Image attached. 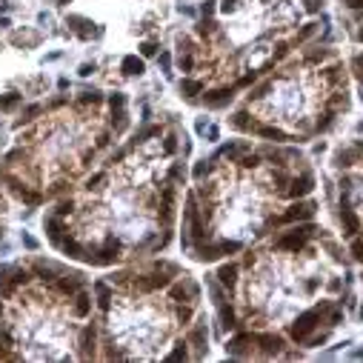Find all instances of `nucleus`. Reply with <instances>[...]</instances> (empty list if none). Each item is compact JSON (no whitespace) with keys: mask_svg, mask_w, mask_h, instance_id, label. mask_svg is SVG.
Here are the masks:
<instances>
[{"mask_svg":"<svg viewBox=\"0 0 363 363\" xmlns=\"http://www.w3.org/2000/svg\"><path fill=\"white\" fill-rule=\"evenodd\" d=\"M123 72H126V74H140V72H143V60L135 58V55L123 58Z\"/></svg>","mask_w":363,"mask_h":363,"instance_id":"1","label":"nucleus"},{"mask_svg":"<svg viewBox=\"0 0 363 363\" xmlns=\"http://www.w3.org/2000/svg\"><path fill=\"white\" fill-rule=\"evenodd\" d=\"M46 229H49V238H51V243H60V232H63V226H60V220H58V218H49V220H46Z\"/></svg>","mask_w":363,"mask_h":363,"instance_id":"2","label":"nucleus"},{"mask_svg":"<svg viewBox=\"0 0 363 363\" xmlns=\"http://www.w3.org/2000/svg\"><path fill=\"white\" fill-rule=\"evenodd\" d=\"M89 306H92V303H89V295H86V292H80L77 300H74V315H77V318H83V315L89 312Z\"/></svg>","mask_w":363,"mask_h":363,"instance_id":"3","label":"nucleus"},{"mask_svg":"<svg viewBox=\"0 0 363 363\" xmlns=\"http://www.w3.org/2000/svg\"><path fill=\"white\" fill-rule=\"evenodd\" d=\"M95 289H97V303L106 309V306H109V300H112V289L106 283H95Z\"/></svg>","mask_w":363,"mask_h":363,"instance_id":"4","label":"nucleus"},{"mask_svg":"<svg viewBox=\"0 0 363 363\" xmlns=\"http://www.w3.org/2000/svg\"><path fill=\"white\" fill-rule=\"evenodd\" d=\"M180 89H183V95H189V97H195L200 89H203V83H197V80H183L180 83Z\"/></svg>","mask_w":363,"mask_h":363,"instance_id":"5","label":"nucleus"},{"mask_svg":"<svg viewBox=\"0 0 363 363\" xmlns=\"http://www.w3.org/2000/svg\"><path fill=\"white\" fill-rule=\"evenodd\" d=\"M17 197H20L23 203H29V206L40 203V195H37V192H29V189H17Z\"/></svg>","mask_w":363,"mask_h":363,"instance_id":"6","label":"nucleus"},{"mask_svg":"<svg viewBox=\"0 0 363 363\" xmlns=\"http://www.w3.org/2000/svg\"><path fill=\"white\" fill-rule=\"evenodd\" d=\"M92 346H95V329L86 326V329H83V352L89 355V352H92Z\"/></svg>","mask_w":363,"mask_h":363,"instance_id":"7","label":"nucleus"},{"mask_svg":"<svg viewBox=\"0 0 363 363\" xmlns=\"http://www.w3.org/2000/svg\"><path fill=\"white\" fill-rule=\"evenodd\" d=\"M17 103H20V95H15V92H12V95L0 97V109H3V112H9V109H15Z\"/></svg>","mask_w":363,"mask_h":363,"instance_id":"8","label":"nucleus"},{"mask_svg":"<svg viewBox=\"0 0 363 363\" xmlns=\"http://www.w3.org/2000/svg\"><path fill=\"white\" fill-rule=\"evenodd\" d=\"M235 275H238V269H235V266H223V269H220V280H223V283L226 286H232L235 283Z\"/></svg>","mask_w":363,"mask_h":363,"instance_id":"9","label":"nucleus"},{"mask_svg":"<svg viewBox=\"0 0 363 363\" xmlns=\"http://www.w3.org/2000/svg\"><path fill=\"white\" fill-rule=\"evenodd\" d=\"M32 277H29V272H23V269H17L15 272V277H12V286H26Z\"/></svg>","mask_w":363,"mask_h":363,"instance_id":"10","label":"nucleus"},{"mask_svg":"<svg viewBox=\"0 0 363 363\" xmlns=\"http://www.w3.org/2000/svg\"><path fill=\"white\" fill-rule=\"evenodd\" d=\"M37 112H40V106H37V103H35V106H29V109L23 112V117H20V123H29L32 117H35V115H37ZM20 123H17V126H20Z\"/></svg>","mask_w":363,"mask_h":363,"instance_id":"11","label":"nucleus"},{"mask_svg":"<svg viewBox=\"0 0 363 363\" xmlns=\"http://www.w3.org/2000/svg\"><path fill=\"white\" fill-rule=\"evenodd\" d=\"M23 243H26V249H37V240L29 238V235H23Z\"/></svg>","mask_w":363,"mask_h":363,"instance_id":"12","label":"nucleus"},{"mask_svg":"<svg viewBox=\"0 0 363 363\" xmlns=\"http://www.w3.org/2000/svg\"><path fill=\"white\" fill-rule=\"evenodd\" d=\"M9 26V17H0V29H6Z\"/></svg>","mask_w":363,"mask_h":363,"instance_id":"13","label":"nucleus"},{"mask_svg":"<svg viewBox=\"0 0 363 363\" xmlns=\"http://www.w3.org/2000/svg\"><path fill=\"white\" fill-rule=\"evenodd\" d=\"M0 312H3V303H0Z\"/></svg>","mask_w":363,"mask_h":363,"instance_id":"14","label":"nucleus"},{"mask_svg":"<svg viewBox=\"0 0 363 363\" xmlns=\"http://www.w3.org/2000/svg\"><path fill=\"white\" fill-rule=\"evenodd\" d=\"M0 235H3V229H0Z\"/></svg>","mask_w":363,"mask_h":363,"instance_id":"15","label":"nucleus"}]
</instances>
